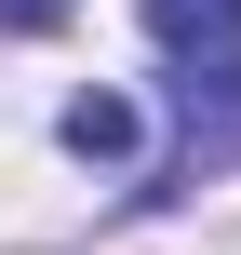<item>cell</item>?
Instances as JSON below:
<instances>
[{"label":"cell","mask_w":241,"mask_h":255,"mask_svg":"<svg viewBox=\"0 0 241 255\" xmlns=\"http://www.w3.org/2000/svg\"><path fill=\"white\" fill-rule=\"evenodd\" d=\"M134 13H148V40L174 54V108H188V121L215 108L241 134V0H134Z\"/></svg>","instance_id":"cell-1"},{"label":"cell","mask_w":241,"mask_h":255,"mask_svg":"<svg viewBox=\"0 0 241 255\" xmlns=\"http://www.w3.org/2000/svg\"><path fill=\"white\" fill-rule=\"evenodd\" d=\"M67 148H80V161H121V148H134V108H121V94H80V108H67Z\"/></svg>","instance_id":"cell-2"},{"label":"cell","mask_w":241,"mask_h":255,"mask_svg":"<svg viewBox=\"0 0 241 255\" xmlns=\"http://www.w3.org/2000/svg\"><path fill=\"white\" fill-rule=\"evenodd\" d=\"M0 27H13V40H40V27H67V0H0Z\"/></svg>","instance_id":"cell-3"}]
</instances>
